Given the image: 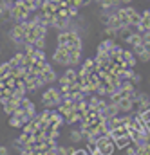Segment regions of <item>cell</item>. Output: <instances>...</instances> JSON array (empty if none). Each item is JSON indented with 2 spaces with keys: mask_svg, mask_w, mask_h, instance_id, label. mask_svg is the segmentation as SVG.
Listing matches in <instances>:
<instances>
[{
  "mask_svg": "<svg viewBox=\"0 0 150 155\" xmlns=\"http://www.w3.org/2000/svg\"><path fill=\"white\" fill-rule=\"evenodd\" d=\"M5 87H4V83H2V79H0V94H2V90H4Z\"/></svg>",
  "mask_w": 150,
  "mask_h": 155,
  "instance_id": "cell-17",
  "label": "cell"
},
{
  "mask_svg": "<svg viewBox=\"0 0 150 155\" xmlns=\"http://www.w3.org/2000/svg\"><path fill=\"white\" fill-rule=\"evenodd\" d=\"M0 4H2V0H0Z\"/></svg>",
  "mask_w": 150,
  "mask_h": 155,
  "instance_id": "cell-20",
  "label": "cell"
},
{
  "mask_svg": "<svg viewBox=\"0 0 150 155\" xmlns=\"http://www.w3.org/2000/svg\"><path fill=\"white\" fill-rule=\"evenodd\" d=\"M69 15H76V7H71L69 9Z\"/></svg>",
  "mask_w": 150,
  "mask_h": 155,
  "instance_id": "cell-16",
  "label": "cell"
},
{
  "mask_svg": "<svg viewBox=\"0 0 150 155\" xmlns=\"http://www.w3.org/2000/svg\"><path fill=\"white\" fill-rule=\"evenodd\" d=\"M33 56H35V60H36V61H40V60H45V52H43L42 49H36V52H35Z\"/></svg>",
  "mask_w": 150,
  "mask_h": 155,
  "instance_id": "cell-11",
  "label": "cell"
},
{
  "mask_svg": "<svg viewBox=\"0 0 150 155\" xmlns=\"http://www.w3.org/2000/svg\"><path fill=\"white\" fill-rule=\"evenodd\" d=\"M5 153H9V150L5 146H0V155H5Z\"/></svg>",
  "mask_w": 150,
  "mask_h": 155,
  "instance_id": "cell-15",
  "label": "cell"
},
{
  "mask_svg": "<svg viewBox=\"0 0 150 155\" xmlns=\"http://www.w3.org/2000/svg\"><path fill=\"white\" fill-rule=\"evenodd\" d=\"M9 40L13 43H26V31L16 24L11 31H9Z\"/></svg>",
  "mask_w": 150,
  "mask_h": 155,
  "instance_id": "cell-2",
  "label": "cell"
},
{
  "mask_svg": "<svg viewBox=\"0 0 150 155\" xmlns=\"http://www.w3.org/2000/svg\"><path fill=\"white\" fill-rule=\"evenodd\" d=\"M58 5H60V4H56V2H53V0H43V2H42V11H43V13H54Z\"/></svg>",
  "mask_w": 150,
  "mask_h": 155,
  "instance_id": "cell-5",
  "label": "cell"
},
{
  "mask_svg": "<svg viewBox=\"0 0 150 155\" xmlns=\"http://www.w3.org/2000/svg\"><path fill=\"white\" fill-rule=\"evenodd\" d=\"M53 60L56 63H69V49L65 45H60L56 49V52L53 54Z\"/></svg>",
  "mask_w": 150,
  "mask_h": 155,
  "instance_id": "cell-3",
  "label": "cell"
},
{
  "mask_svg": "<svg viewBox=\"0 0 150 155\" xmlns=\"http://www.w3.org/2000/svg\"><path fill=\"white\" fill-rule=\"evenodd\" d=\"M63 78H65L67 81H73V79H74V72H73V71H69V72H67Z\"/></svg>",
  "mask_w": 150,
  "mask_h": 155,
  "instance_id": "cell-13",
  "label": "cell"
},
{
  "mask_svg": "<svg viewBox=\"0 0 150 155\" xmlns=\"http://www.w3.org/2000/svg\"><path fill=\"white\" fill-rule=\"evenodd\" d=\"M35 45H36L38 49H43V45H45V38H38L35 41Z\"/></svg>",
  "mask_w": 150,
  "mask_h": 155,
  "instance_id": "cell-12",
  "label": "cell"
},
{
  "mask_svg": "<svg viewBox=\"0 0 150 155\" xmlns=\"http://www.w3.org/2000/svg\"><path fill=\"white\" fill-rule=\"evenodd\" d=\"M35 112H36V108H35V105H33V103H29V105L26 107V114H27V116H29L31 119H33V117H35Z\"/></svg>",
  "mask_w": 150,
  "mask_h": 155,
  "instance_id": "cell-10",
  "label": "cell"
},
{
  "mask_svg": "<svg viewBox=\"0 0 150 155\" xmlns=\"http://www.w3.org/2000/svg\"><path fill=\"white\" fill-rule=\"evenodd\" d=\"M0 18H2V9H0Z\"/></svg>",
  "mask_w": 150,
  "mask_h": 155,
  "instance_id": "cell-18",
  "label": "cell"
},
{
  "mask_svg": "<svg viewBox=\"0 0 150 155\" xmlns=\"http://www.w3.org/2000/svg\"><path fill=\"white\" fill-rule=\"evenodd\" d=\"M9 72H13V69H11V65H9V61H7V63H2V65H0V78L7 76Z\"/></svg>",
  "mask_w": 150,
  "mask_h": 155,
  "instance_id": "cell-8",
  "label": "cell"
},
{
  "mask_svg": "<svg viewBox=\"0 0 150 155\" xmlns=\"http://www.w3.org/2000/svg\"><path fill=\"white\" fill-rule=\"evenodd\" d=\"M53 25L56 27V29H62V27H65L67 25V18L65 16H54V22H53Z\"/></svg>",
  "mask_w": 150,
  "mask_h": 155,
  "instance_id": "cell-7",
  "label": "cell"
},
{
  "mask_svg": "<svg viewBox=\"0 0 150 155\" xmlns=\"http://www.w3.org/2000/svg\"><path fill=\"white\" fill-rule=\"evenodd\" d=\"M9 65H11V69H15V67H18V65H26V52L15 54V56L9 60Z\"/></svg>",
  "mask_w": 150,
  "mask_h": 155,
  "instance_id": "cell-4",
  "label": "cell"
},
{
  "mask_svg": "<svg viewBox=\"0 0 150 155\" xmlns=\"http://www.w3.org/2000/svg\"><path fill=\"white\" fill-rule=\"evenodd\" d=\"M0 54H2V49H0Z\"/></svg>",
  "mask_w": 150,
  "mask_h": 155,
  "instance_id": "cell-19",
  "label": "cell"
},
{
  "mask_svg": "<svg viewBox=\"0 0 150 155\" xmlns=\"http://www.w3.org/2000/svg\"><path fill=\"white\" fill-rule=\"evenodd\" d=\"M73 40H76V36L71 35V33H62V35H58V43H60V45H67V43H71Z\"/></svg>",
  "mask_w": 150,
  "mask_h": 155,
  "instance_id": "cell-6",
  "label": "cell"
},
{
  "mask_svg": "<svg viewBox=\"0 0 150 155\" xmlns=\"http://www.w3.org/2000/svg\"><path fill=\"white\" fill-rule=\"evenodd\" d=\"M71 139H73L74 143H78V141H80V134H78V132H74V134H71Z\"/></svg>",
  "mask_w": 150,
  "mask_h": 155,
  "instance_id": "cell-14",
  "label": "cell"
},
{
  "mask_svg": "<svg viewBox=\"0 0 150 155\" xmlns=\"http://www.w3.org/2000/svg\"><path fill=\"white\" fill-rule=\"evenodd\" d=\"M49 124H51V126H56V128H58V126L62 124V117L58 116V114H53V116H51V119H49Z\"/></svg>",
  "mask_w": 150,
  "mask_h": 155,
  "instance_id": "cell-9",
  "label": "cell"
},
{
  "mask_svg": "<svg viewBox=\"0 0 150 155\" xmlns=\"http://www.w3.org/2000/svg\"><path fill=\"white\" fill-rule=\"evenodd\" d=\"M42 101H43V105H45L47 108H51V107H56V105L62 101V96H60V92H58L56 88H49V90L43 92Z\"/></svg>",
  "mask_w": 150,
  "mask_h": 155,
  "instance_id": "cell-1",
  "label": "cell"
}]
</instances>
